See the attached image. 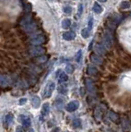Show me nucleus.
Masks as SVG:
<instances>
[{"instance_id":"nucleus-26","label":"nucleus","mask_w":131,"mask_h":132,"mask_svg":"<svg viewBox=\"0 0 131 132\" xmlns=\"http://www.w3.org/2000/svg\"><path fill=\"white\" fill-rule=\"evenodd\" d=\"M130 6H131V3L129 1H123L120 4V7L121 9H128V8L130 7Z\"/></svg>"},{"instance_id":"nucleus-33","label":"nucleus","mask_w":131,"mask_h":132,"mask_svg":"<svg viewBox=\"0 0 131 132\" xmlns=\"http://www.w3.org/2000/svg\"><path fill=\"white\" fill-rule=\"evenodd\" d=\"M122 128L124 130H128L129 129V122H128V121H126V120H124V121H122Z\"/></svg>"},{"instance_id":"nucleus-17","label":"nucleus","mask_w":131,"mask_h":132,"mask_svg":"<svg viewBox=\"0 0 131 132\" xmlns=\"http://www.w3.org/2000/svg\"><path fill=\"white\" fill-rule=\"evenodd\" d=\"M31 104L35 108H38L40 106V99L38 96H33L31 97Z\"/></svg>"},{"instance_id":"nucleus-7","label":"nucleus","mask_w":131,"mask_h":132,"mask_svg":"<svg viewBox=\"0 0 131 132\" xmlns=\"http://www.w3.org/2000/svg\"><path fill=\"white\" fill-rule=\"evenodd\" d=\"M90 60H91L92 63H93L94 64H97V65H101L102 64L104 63V60L102 58L97 55L95 53H92L90 55Z\"/></svg>"},{"instance_id":"nucleus-32","label":"nucleus","mask_w":131,"mask_h":132,"mask_svg":"<svg viewBox=\"0 0 131 132\" xmlns=\"http://www.w3.org/2000/svg\"><path fill=\"white\" fill-rule=\"evenodd\" d=\"M82 55H83V51H78L77 53V55H76V61L77 62V63H79V62L81 61V59H82Z\"/></svg>"},{"instance_id":"nucleus-14","label":"nucleus","mask_w":131,"mask_h":132,"mask_svg":"<svg viewBox=\"0 0 131 132\" xmlns=\"http://www.w3.org/2000/svg\"><path fill=\"white\" fill-rule=\"evenodd\" d=\"M76 34L73 31H66L63 34V38L65 40H74Z\"/></svg>"},{"instance_id":"nucleus-8","label":"nucleus","mask_w":131,"mask_h":132,"mask_svg":"<svg viewBox=\"0 0 131 132\" xmlns=\"http://www.w3.org/2000/svg\"><path fill=\"white\" fill-rule=\"evenodd\" d=\"M94 50H95V52L97 53V55L100 56L105 55L106 54V51H107L102 43H97L95 45V47H94Z\"/></svg>"},{"instance_id":"nucleus-20","label":"nucleus","mask_w":131,"mask_h":132,"mask_svg":"<svg viewBox=\"0 0 131 132\" xmlns=\"http://www.w3.org/2000/svg\"><path fill=\"white\" fill-rule=\"evenodd\" d=\"M50 112V104L48 102H45L42 105V108H41V113L43 116H46Z\"/></svg>"},{"instance_id":"nucleus-41","label":"nucleus","mask_w":131,"mask_h":132,"mask_svg":"<svg viewBox=\"0 0 131 132\" xmlns=\"http://www.w3.org/2000/svg\"><path fill=\"white\" fill-rule=\"evenodd\" d=\"M29 132H34V131H33V130H30Z\"/></svg>"},{"instance_id":"nucleus-12","label":"nucleus","mask_w":131,"mask_h":132,"mask_svg":"<svg viewBox=\"0 0 131 132\" xmlns=\"http://www.w3.org/2000/svg\"><path fill=\"white\" fill-rule=\"evenodd\" d=\"M19 121L22 122V124L23 125V126L25 127H30L31 125V118L28 117H26V116H20L19 118Z\"/></svg>"},{"instance_id":"nucleus-11","label":"nucleus","mask_w":131,"mask_h":132,"mask_svg":"<svg viewBox=\"0 0 131 132\" xmlns=\"http://www.w3.org/2000/svg\"><path fill=\"white\" fill-rule=\"evenodd\" d=\"M85 85H86V88H87V89L88 90V92L94 93L96 91L95 84H94L93 81L91 79V78H86V79H85Z\"/></svg>"},{"instance_id":"nucleus-39","label":"nucleus","mask_w":131,"mask_h":132,"mask_svg":"<svg viewBox=\"0 0 131 132\" xmlns=\"http://www.w3.org/2000/svg\"><path fill=\"white\" fill-rule=\"evenodd\" d=\"M93 42H94V40H92V42H91V44L89 45V47H88V50H89V51H90V50H92V45H93Z\"/></svg>"},{"instance_id":"nucleus-28","label":"nucleus","mask_w":131,"mask_h":132,"mask_svg":"<svg viewBox=\"0 0 131 132\" xmlns=\"http://www.w3.org/2000/svg\"><path fill=\"white\" fill-rule=\"evenodd\" d=\"M81 126H82V121L80 119L77 118L73 121V126L74 128H79L81 127Z\"/></svg>"},{"instance_id":"nucleus-18","label":"nucleus","mask_w":131,"mask_h":132,"mask_svg":"<svg viewBox=\"0 0 131 132\" xmlns=\"http://www.w3.org/2000/svg\"><path fill=\"white\" fill-rule=\"evenodd\" d=\"M87 73L89 75H97V73H98V69L95 66L89 65L87 69Z\"/></svg>"},{"instance_id":"nucleus-5","label":"nucleus","mask_w":131,"mask_h":132,"mask_svg":"<svg viewBox=\"0 0 131 132\" xmlns=\"http://www.w3.org/2000/svg\"><path fill=\"white\" fill-rule=\"evenodd\" d=\"M38 28V25L36 23L35 21L31 22V23L26 25L22 27V31L26 33H31V32H34L35 31L37 30Z\"/></svg>"},{"instance_id":"nucleus-30","label":"nucleus","mask_w":131,"mask_h":132,"mask_svg":"<svg viewBox=\"0 0 131 132\" xmlns=\"http://www.w3.org/2000/svg\"><path fill=\"white\" fill-rule=\"evenodd\" d=\"M58 91H59V93L61 94H66L68 93V89L65 88L64 86H59V88H58Z\"/></svg>"},{"instance_id":"nucleus-2","label":"nucleus","mask_w":131,"mask_h":132,"mask_svg":"<svg viewBox=\"0 0 131 132\" xmlns=\"http://www.w3.org/2000/svg\"><path fill=\"white\" fill-rule=\"evenodd\" d=\"M46 50L41 45H32V46L28 50V53L33 57H39L40 55H43L46 53Z\"/></svg>"},{"instance_id":"nucleus-23","label":"nucleus","mask_w":131,"mask_h":132,"mask_svg":"<svg viewBox=\"0 0 131 132\" xmlns=\"http://www.w3.org/2000/svg\"><path fill=\"white\" fill-rule=\"evenodd\" d=\"M93 12H96V13H97V14H99V13H101V12H102V7H101V6L100 5L99 3H94V5H93Z\"/></svg>"},{"instance_id":"nucleus-42","label":"nucleus","mask_w":131,"mask_h":132,"mask_svg":"<svg viewBox=\"0 0 131 132\" xmlns=\"http://www.w3.org/2000/svg\"><path fill=\"white\" fill-rule=\"evenodd\" d=\"M65 132H68V131H65Z\"/></svg>"},{"instance_id":"nucleus-16","label":"nucleus","mask_w":131,"mask_h":132,"mask_svg":"<svg viewBox=\"0 0 131 132\" xmlns=\"http://www.w3.org/2000/svg\"><path fill=\"white\" fill-rule=\"evenodd\" d=\"M14 121V117H13V114H7L6 115V117L4 118V125L6 126H9L10 125H12L13 124Z\"/></svg>"},{"instance_id":"nucleus-6","label":"nucleus","mask_w":131,"mask_h":132,"mask_svg":"<svg viewBox=\"0 0 131 132\" xmlns=\"http://www.w3.org/2000/svg\"><path fill=\"white\" fill-rule=\"evenodd\" d=\"M34 19H33V16H32L31 13H27L26 15H24L22 18H21L19 22V25L21 26V27H23L24 26L26 25L31 23V22H33Z\"/></svg>"},{"instance_id":"nucleus-43","label":"nucleus","mask_w":131,"mask_h":132,"mask_svg":"<svg viewBox=\"0 0 131 132\" xmlns=\"http://www.w3.org/2000/svg\"></svg>"},{"instance_id":"nucleus-31","label":"nucleus","mask_w":131,"mask_h":132,"mask_svg":"<svg viewBox=\"0 0 131 132\" xmlns=\"http://www.w3.org/2000/svg\"><path fill=\"white\" fill-rule=\"evenodd\" d=\"M64 12L67 15L71 14L72 13V7L70 6H65L64 7Z\"/></svg>"},{"instance_id":"nucleus-13","label":"nucleus","mask_w":131,"mask_h":132,"mask_svg":"<svg viewBox=\"0 0 131 132\" xmlns=\"http://www.w3.org/2000/svg\"><path fill=\"white\" fill-rule=\"evenodd\" d=\"M10 82H11V79L8 76L0 74V86L1 87H7L10 84Z\"/></svg>"},{"instance_id":"nucleus-27","label":"nucleus","mask_w":131,"mask_h":132,"mask_svg":"<svg viewBox=\"0 0 131 132\" xmlns=\"http://www.w3.org/2000/svg\"><path fill=\"white\" fill-rule=\"evenodd\" d=\"M89 34H90V31L88 30V28H83V30H82V31H81V35L84 39H87L88 37L89 36Z\"/></svg>"},{"instance_id":"nucleus-34","label":"nucleus","mask_w":131,"mask_h":132,"mask_svg":"<svg viewBox=\"0 0 131 132\" xmlns=\"http://www.w3.org/2000/svg\"><path fill=\"white\" fill-rule=\"evenodd\" d=\"M24 9H25V11L27 12V13H29V12L31 10V4L29 3H26V4H24Z\"/></svg>"},{"instance_id":"nucleus-10","label":"nucleus","mask_w":131,"mask_h":132,"mask_svg":"<svg viewBox=\"0 0 131 132\" xmlns=\"http://www.w3.org/2000/svg\"><path fill=\"white\" fill-rule=\"evenodd\" d=\"M108 19L112 21L114 23H116L118 26L119 23L122 21V16L119 13H116V12H113V13H111L108 16Z\"/></svg>"},{"instance_id":"nucleus-22","label":"nucleus","mask_w":131,"mask_h":132,"mask_svg":"<svg viewBox=\"0 0 131 132\" xmlns=\"http://www.w3.org/2000/svg\"><path fill=\"white\" fill-rule=\"evenodd\" d=\"M109 117L110 119L111 120L113 121H119V119H120V117H119V115L116 112H114V111H109Z\"/></svg>"},{"instance_id":"nucleus-9","label":"nucleus","mask_w":131,"mask_h":132,"mask_svg":"<svg viewBox=\"0 0 131 132\" xmlns=\"http://www.w3.org/2000/svg\"><path fill=\"white\" fill-rule=\"evenodd\" d=\"M79 106V102L77 101H72L70 102H68L67 106H66V110L68 112H73V111H75Z\"/></svg>"},{"instance_id":"nucleus-40","label":"nucleus","mask_w":131,"mask_h":132,"mask_svg":"<svg viewBox=\"0 0 131 132\" xmlns=\"http://www.w3.org/2000/svg\"><path fill=\"white\" fill-rule=\"evenodd\" d=\"M107 0H98V2H100V3H106Z\"/></svg>"},{"instance_id":"nucleus-3","label":"nucleus","mask_w":131,"mask_h":132,"mask_svg":"<svg viewBox=\"0 0 131 132\" xmlns=\"http://www.w3.org/2000/svg\"><path fill=\"white\" fill-rule=\"evenodd\" d=\"M46 36L43 34H38L36 36H34L30 40V43L32 45H41L46 43Z\"/></svg>"},{"instance_id":"nucleus-15","label":"nucleus","mask_w":131,"mask_h":132,"mask_svg":"<svg viewBox=\"0 0 131 132\" xmlns=\"http://www.w3.org/2000/svg\"><path fill=\"white\" fill-rule=\"evenodd\" d=\"M105 111V109H102L101 106H97L95 109V111H94V115H95V118L97 121H101V117H102V113Z\"/></svg>"},{"instance_id":"nucleus-21","label":"nucleus","mask_w":131,"mask_h":132,"mask_svg":"<svg viewBox=\"0 0 131 132\" xmlns=\"http://www.w3.org/2000/svg\"><path fill=\"white\" fill-rule=\"evenodd\" d=\"M48 60H49V56L47 55H43L36 58V61L39 64H45L46 62L48 61Z\"/></svg>"},{"instance_id":"nucleus-4","label":"nucleus","mask_w":131,"mask_h":132,"mask_svg":"<svg viewBox=\"0 0 131 132\" xmlns=\"http://www.w3.org/2000/svg\"><path fill=\"white\" fill-rule=\"evenodd\" d=\"M55 88V84L54 82H50L46 86L43 92V97L45 98H49L51 97V95Z\"/></svg>"},{"instance_id":"nucleus-1","label":"nucleus","mask_w":131,"mask_h":132,"mask_svg":"<svg viewBox=\"0 0 131 132\" xmlns=\"http://www.w3.org/2000/svg\"><path fill=\"white\" fill-rule=\"evenodd\" d=\"M113 43H114V32L106 29L103 35V42H102V44H103L106 50H110L112 47Z\"/></svg>"},{"instance_id":"nucleus-35","label":"nucleus","mask_w":131,"mask_h":132,"mask_svg":"<svg viewBox=\"0 0 131 132\" xmlns=\"http://www.w3.org/2000/svg\"><path fill=\"white\" fill-rule=\"evenodd\" d=\"M92 26H93V20H92V18H91L89 19V22H88V30L91 31L92 28Z\"/></svg>"},{"instance_id":"nucleus-36","label":"nucleus","mask_w":131,"mask_h":132,"mask_svg":"<svg viewBox=\"0 0 131 132\" xmlns=\"http://www.w3.org/2000/svg\"><path fill=\"white\" fill-rule=\"evenodd\" d=\"M26 103H27V98H21L19 100V105L22 106L24 104H26Z\"/></svg>"},{"instance_id":"nucleus-25","label":"nucleus","mask_w":131,"mask_h":132,"mask_svg":"<svg viewBox=\"0 0 131 132\" xmlns=\"http://www.w3.org/2000/svg\"><path fill=\"white\" fill-rule=\"evenodd\" d=\"M71 26V20L68 19V18H66L63 20L62 22V27L64 29H68L69 27H70Z\"/></svg>"},{"instance_id":"nucleus-24","label":"nucleus","mask_w":131,"mask_h":132,"mask_svg":"<svg viewBox=\"0 0 131 132\" xmlns=\"http://www.w3.org/2000/svg\"><path fill=\"white\" fill-rule=\"evenodd\" d=\"M68 79V77L66 74V73L64 72H61L59 74V81L60 82H67Z\"/></svg>"},{"instance_id":"nucleus-19","label":"nucleus","mask_w":131,"mask_h":132,"mask_svg":"<svg viewBox=\"0 0 131 132\" xmlns=\"http://www.w3.org/2000/svg\"><path fill=\"white\" fill-rule=\"evenodd\" d=\"M54 105L58 110H61L64 107V100L61 98H56V100L54 102Z\"/></svg>"},{"instance_id":"nucleus-38","label":"nucleus","mask_w":131,"mask_h":132,"mask_svg":"<svg viewBox=\"0 0 131 132\" xmlns=\"http://www.w3.org/2000/svg\"><path fill=\"white\" fill-rule=\"evenodd\" d=\"M16 132H23L22 129V127L21 126H18L17 127V129H16Z\"/></svg>"},{"instance_id":"nucleus-37","label":"nucleus","mask_w":131,"mask_h":132,"mask_svg":"<svg viewBox=\"0 0 131 132\" xmlns=\"http://www.w3.org/2000/svg\"><path fill=\"white\" fill-rule=\"evenodd\" d=\"M83 11V4H79L78 5V15L80 16L82 14V12Z\"/></svg>"},{"instance_id":"nucleus-29","label":"nucleus","mask_w":131,"mask_h":132,"mask_svg":"<svg viewBox=\"0 0 131 132\" xmlns=\"http://www.w3.org/2000/svg\"><path fill=\"white\" fill-rule=\"evenodd\" d=\"M73 70H74V68H73V66L72 64H67L66 65V68H65V71H66L68 73H72L73 72Z\"/></svg>"}]
</instances>
